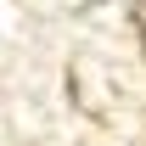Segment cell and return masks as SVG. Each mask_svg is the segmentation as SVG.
Returning <instances> with one entry per match:
<instances>
[{"instance_id": "6da1fadb", "label": "cell", "mask_w": 146, "mask_h": 146, "mask_svg": "<svg viewBox=\"0 0 146 146\" xmlns=\"http://www.w3.org/2000/svg\"><path fill=\"white\" fill-rule=\"evenodd\" d=\"M124 11H129V23H135V39H141V51H146V0H124Z\"/></svg>"}]
</instances>
